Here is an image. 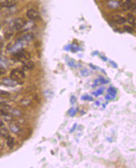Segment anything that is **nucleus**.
I'll return each instance as SVG.
<instances>
[{
	"instance_id": "f257e3e1",
	"label": "nucleus",
	"mask_w": 136,
	"mask_h": 168,
	"mask_svg": "<svg viewBox=\"0 0 136 168\" xmlns=\"http://www.w3.org/2000/svg\"><path fill=\"white\" fill-rule=\"evenodd\" d=\"M119 3V6H120L124 11L132 10L135 11L136 8L135 0H122Z\"/></svg>"
},
{
	"instance_id": "f03ea898",
	"label": "nucleus",
	"mask_w": 136,
	"mask_h": 168,
	"mask_svg": "<svg viewBox=\"0 0 136 168\" xmlns=\"http://www.w3.org/2000/svg\"><path fill=\"white\" fill-rule=\"evenodd\" d=\"M25 74L24 72L22 71V70H20L18 69H14L13 70H12L10 73L11 79L16 81L22 80L23 79L25 78Z\"/></svg>"
},
{
	"instance_id": "7ed1b4c3",
	"label": "nucleus",
	"mask_w": 136,
	"mask_h": 168,
	"mask_svg": "<svg viewBox=\"0 0 136 168\" xmlns=\"http://www.w3.org/2000/svg\"><path fill=\"white\" fill-rule=\"evenodd\" d=\"M23 43L20 41V40H18L16 42H15V43L13 45V46L10 49V51L11 52V53H13V54L18 52H19L20 50H21L22 49H23Z\"/></svg>"
},
{
	"instance_id": "20e7f679",
	"label": "nucleus",
	"mask_w": 136,
	"mask_h": 168,
	"mask_svg": "<svg viewBox=\"0 0 136 168\" xmlns=\"http://www.w3.org/2000/svg\"><path fill=\"white\" fill-rule=\"evenodd\" d=\"M26 21L23 19L22 18H17L16 20H15L14 22V29L17 30H20L24 28L25 24H26Z\"/></svg>"
},
{
	"instance_id": "39448f33",
	"label": "nucleus",
	"mask_w": 136,
	"mask_h": 168,
	"mask_svg": "<svg viewBox=\"0 0 136 168\" xmlns=\"http://www.w3.org/2000/svg\"><path fill=\"white\" fill-rule=\"evenodd\" d=\"M26 16L31 20H35L38 19L40 15H39L38 11L33 10V9H30L27 11Z\"/></svg>"
},
{
	"instance_id": "423d86ee",
	"label": "nucleus",
	"mask_w": 136,
	"mask_h": 168,
	"mask_svg": "<svg viewBox=\"0 0 136 168\" xmlns=\"http://www.w3.org/2000/svg\"><path fill=\"white\" fill-rule=\"evenodd\" d=\"M2 84L5 85L7 86H10V87H14L16 86L18 84V82L16 81H14L12 79L9 78H3L2 80Z\"/></svg>"
},
{
	"instance_id": "0eeeda50",
	"label": "nucleus",
	"mask_w": 136,
	"mask_h": 168,
	"mask_svg": "<svg viewBox=\"0 0 136 168\" xmlns=\"http://www.w3.org/2000/svg\"><path fill=\"white\" fill-rule=\"evenodd\" d=\"M33 39H34V36H33L32 33H27V34L24 35L23 37H22L20 38V41H22L23 44H25L32 41Z\"/></svg>"
},
{
	"instance_id": "6e6552de",
	"label": "nucleus",
	"mask_w": 136,
	"mask_h": 168,
	"mask_svg": "<svg viewBox=\"0 0 136 168\" xmlns=\"http://www.w3.org/2000/svg\"><path fill=\"white\" fill-rule=\"evenodd\" d=\"M112 21L117 24H123L126 22L125 18H124L120 15H114L112 17Z\"/></svg>"
},
{
	"instance_id": "1a4fd4ad",
	"label": "nucleus",
	"mask_w": 136,
	"mask_h": 168,
	"mask_svg": "<svg viewBox=\"0 0 136 168\" xmlns=\"http://www.w3.org/2000/svg\"><path fill=\"white\" fill-rule=\"evenodd\" d=\"M16 0H5L2 4L3 7H7V8H11L16 5Z\"/></svg>"
},
{
	"instance_id": "9d476101",
	"label": "nucleus",
	"mask_w": 136,
	"mask_h": 168,
	"mask_svg": "<svg viewBox=\"0 0 136 168\" xmlns=\"http://www.w3.org/2000/svg\"><path fill=\"white\" fill-rule=\"evenodd\" d=\"M22 63L23 64L24 67H25L26 69H33L35 67V63L33 62V61L30 60V59L24 61Z\"/></svg>"
},
{
	"instance_id": "9b49d317",
	"label": "nucleus",
	"mask_w": 136,
	"mask_h": 168,
	"mask_svg": "<svg viewBox=\"0 0 136 168\" xmlns=\"http://www.w3.org/2000/svg\"><path fill=\"white\" fill-rule=\"evenodd\" d=\"M8 60L7 58L2 56H0V67L5 69L6 68H8Z\"/></svg>"
},
{
	"instance_id": "f8f14e48",
	"label": "nucleus",
	"mask_w": 136,
	"mask_h": 168,
	"mask_svg": "<svg viewBox=\"0 0 136 168\" xmlns=\"http://www.w3.org/2000/svg\"><path fill=\"white\" fill-rule=\"evenodd\" d=\"M7 145L10 149H13L14 145V139L13 137L9 136L7 138Z\"/></svg>"
},
{
	"instance_id": "ddd939ff",
	"label": "nucleus",
	"mask_w": 136,
	"mask_h": 168,
	"mask_svg": "<svg viewBox=\"0 0 136 168\" xmlns=\"http://www.w3.org/2000/svg\"><path fill=\"white\" fill-rule=\"evenodd\" d=\"M0 135L6 139H7L9 136H10V133H9V131L7 128H3V129L0 130Z\"/></svg>"
},
{
	"instance_id": "4468645a",
	"label": "nucleus",
	"mask_w": 136,
	"mask_h": 168,
	"mask_svg": "<svg viewBox=\"0 0 136 168\" xmlns=\"http://www.w3.org/2000/svg\"><path fill=\"white\" fill-rule=\"evenodd\" d=\"M10 130H11V132L14 133H19L20 131V127L18 126V125H15L14 124H10Z\"/></svg>"
},
{
	"instance_id": "2eb2a0df",
	"label": "nucleus",
	"mask_w": 136,
	"mask_h": 168,
	"mask_svg": "<svg viewBox=\"0 0 136 168\" xmlns=\"http://www.w3.org/2000/svg\"><path fill=\"white\" fill-rule=\"evenodd\" d=\"M128 17V22L130 24H131L132 25L135 26V17L132 14L129 13L127 15Z\"/></svg>"
},
{
	"instance_id": "dca6fc26",
	"label": "nucleus",
	"mask_w": 136,
	"mask_h": 168,
	"mask_svg": "<svg viewBox=\"0 0 136 168\" xmlns=\"http://www.w3.org/2000/svg\"><path fill=\"white\" fill-rule=\"evenodd\" d=\"M108 5L110 7L113 8H116L119 7V3L116 1H114V0H110V1H108Z\"/></svg>"
},
{
	"instance_id": "f3484780",
	"label": "nucleus",
	"mask_w": 136,
	"mask_h": 168,
	"mask_svg": "<svg viewBox=\"0 0 136 168\" xmlns=\"http://www.w3.org/2000/svg\"><path fill=\"white\" fill-rule=\"evenodd\" d=\"M30 103H31V101H30V99L27 98H23L20 101V103L22 104L23 106H28Z\"/></svg>"
},
{
	"instance_id": "a211bd4d",
	"label": "nucleus",
	"mask_w": 136,
	"mask_h": 168,
	"mask_svg": "<svg viewBox=\"0 0 136 168\" xmlns=\"http://www.w3.org/2000/svg\"><path fill=\"white\" fill-rule=\"evenodd\" d=\"M11 112V114L15 116V117H20V116L22 115V112L18 109H13Z\"/></svg>"
},
{
	"instance_id": "6ab92c4d",
	"label": "nucleus",
	"mask_w": 136,
	"mask_h": 168,
	"mask_svg": "<svg viewBox=\"0 0 136 168\" xmlns=\"http://www.w3.org/2000/svg\"><path fill=\"white\" fill-rule=\"evenodd\" d=\"M13 34V31H12L11 30L9 29V30H7V31H6V32L5 33V37L7 39H9L11 37H12Z\"/></svg>"
},
{
	"instance_id": "aec40b11",
	"label": "nucleus",
	"mask_w": 136,
	"mask_h": 168,
	"mask_svg": "<svg viewBox=\"0 0 136 168\" xmlns=\"http://www.w3.org/2000/svg\"><path fill=\"white\" fill-rule=\"evenodd\" d=\"M107 91H108V93L110 94V95L116 97V94L117 93V91H116V89H115V88H114L112 87H110L108 89Z\"/></svg>"
},
{
	"instance_id": "412c9836",
	"label": "nucleus",
	"mask_w": 136,
	"mask_h": 168,
	"mask_svg": "<svg viewBox=\"0 0 136 168\" xmlns=\"http://www.w3.org/2000/svg\"><path fill=\"white\" fill-rule=\"evenodd\" d=\"M124 29L125 31H126L127 32H128V33H132L133 30H134L132 27H130V26H127V25L124 26Z\"/></svg>"
},
{
	"instance_id": "4be33fe9",
	"label": "nucleus",
	"mask_w": 136,
	"mask_h": 168,
	"mask_svg": "<svg viewBox=\"0 0 136 168\" xmlns=\"http://www.w3.org/2000/svg\"><path fill=\"white\" fill-rule=\"evenodd\" d=\"M33 25H34V23H33V22H28V23H26L25 25V28H26V29L28 30L30 29H32V27H33Z\"/></svg>"
},
{
	"instance_id": "5701e85b",
	"label": "nucleus",
	"mask_w": 136,
	"mask_h": 168,
	"mask_svg": "<svg viewBox=\"0 0 136 168\" xmlns=\"http://www.w3.org/2000/svg\"><path fill=\"white\" fill-rule=\"evenodd\" d=\"M76 113H77V110H75L74 108H71L70 110L68 111V114L71 116V117H73V116H74Z\"/></svg>"
},
{
	"instance_id": "b1692460",
	"label": "nucleus",
	"mask_w": 136,
	"mask_h": 168,
	"mask_svg": "<svg viewBox=\"0 0 136 168\" xmlns=\"http://www.w3.org/2000/svg\"><path fill=\"white\" fill-rule=\"evenodd\" d=\"M0 95H2V96H10V93L7 92V91H3V90H0Z\"/></svg>"
},
{
	"instance_id": "393cba45",
	"label": "nucleus",
	"mask_w": 136,
	"mask_h": 168,
	"mask_svg": "<svg viewBox=\"0 0 136 168\" xmlns=\"http://www.w3.org/2000/svg\"><path fill=\"white\" fill-rule=\"evenodd\" d=\"M0 114H1L2 115H3L4 117H5V116H7V115H9V114H8V112H7V110H3V109L0 110Z\"/></svg>"
},
{
	"instance_id": "a878e982",
	"label": "nucleus",
	"mask_w": 136,
	"mask_h": 168,
	"mask_svg": "<svg viewBox=\"0 0 136 168\" xmlns=\"http://www.w3.org/2000/svg\"><path fill=\"white\" fill-rule=\"evenodd\" d=\"M81 100H89V101H92L93 100V98L92 97H90V96H82L81 97Z\"/></svg>"
},
{
	"instance_id": "bb28decb",
	"label": "nucleus",
	"mask_w": 136,
	"mask_h": 168,
	"mask_svg": "<svg viewBox=\"0 0 136 168\" xmlns=\"http://www.w3.org/2000/svg\"><path fill=\"white\" fill-rule=\"evenodd\" d=\"M102 89L99 90L98 91H97L96 92H94V93H93L96 96H98L99 95H100V94H101L103 93V91H102Z\"/></svg>"
},
{
	"instance_id": "cd10ccee",
	"label": "nucleus",
	"mask_w": 136,
	"mask_h": 168,
	"mask_svg": "<svg viewBox=\"0 0 136 168\" xmlns=\"http://www.w3.org/2000/svg\"><path fill=\"white\" fill-rule=\"evenodd\" d=\"M77 101V98L76 97H75L74 96H72L70 98V103L72 104H74L75 102H76Z\"/></svg>"
},
{
	"instance_id": "c85d7f7f",
	"label": "nucleus",
	"mask_w": 136,
	"mask_h": 168,
	"mask_svg": "<svg viewBox=\"0 0 136 168\" xmlns=\"http://www.w3.org/2000/svg\"><path fill=\"white\" fill-rule=\"evenodd\" d=\"M6 73V69L0 67V75H3Z\"/></svg>"
},
{
	"instance_id": "c756f323",
	"label": "nucleus",
	"mask_w": 136,
	"mask_h": 168,
	"mask_svg": "<svg viewBox=\"0 0 136 168\" xmlns=\"http://www.w3.org/2000/svg\"><path fill=\"white\" fill-rule=\"evenodd\" d=\"M81 74H82L83 76H88L89 72H88V71H87V70H84V71H81Z\"/></svg>"
},
{
	"instance_id": "7c9ffc66",
	"label": "nucleus",
	"mask_w": 136,
	"mask_h": 168,
	"mask_svg": "<svg viewBox=\"0 0 136 168\" xmlns=\"http://www.w3.org/2000/svg\"><path fill=\"white\" fill-rule=\"evenodd\" d=\"M105 98L107 99V100H113L115 98V97L109 94V95H107L106 96H105Z\"/></svg>"
},
{
	"instance_id": "2f4dec72",
	"label": "nucleus",
	"mask_w": 136,
	"mask_h": 168,
	"mask_svg": "<svg viewBox=\"0 0 136 168\" xmlns=\"http://www.w3.org/2000/svg\"><path fill=\"white\" fill-rule=\"evenodd\" d=\"M68 64L71 67H74L75 66V63H74V61L73 60H71L70 62H68Z\"/></svg>"
},
{
	"instance_id": "473e14b6",
	"label": "nucleus",
	"mask_w": 136,
	"mask_h": 168,
	"mask_svg": "<svg viewBox=\"0 0 136 168\" xmlns=\"http://www.w3.org/2000/svg\"><path fill=\"white\" fill-rule=\"evenodd\" d=\"M100 79H101V82H102V83H107L108 82V81L107 80H105V79L103 78H100Z\"/></svg>"
},
{
	"instance_id": "72a5a7b5",
	"label": "nucleus",
	"mask_w": 136,
	"mask_h": 168,
	"mask_svg": "<svg viewBox=\"0 0 136 168\" xmlns=\"http://www.w3.org/2000/svg\"><path fill=\"white\" fill-rule=\"evenodd\" d=\"M76 127H77V124H75L73 126V128H72V129L70 130V133H72V132H74V131L75 130V129H76Z\"/></svg>"
},
{
	"instance_id": "f704fd0d",
	"label": "nucleus",
	"mask_w": 136,
	"mask_h": 168,
	"mask_svg": "<svg viewBox=\"0 0 136 168\" xmlns=\"http://www.w3.org/2000/svg\"><path fill=\"white\" fill-rule=\"evenodd\" d=\"M110 63L112 64H113V65H114V68H117V65L114 62H113V61H112H112H110Z\"/></svg>"
},
{
	"instance_id": "c9c22d12",
	"label": "nucleus",
	"mask_w": 136,
	"mask_h": 168,
	"mask_svg": "<svg viewBox=\"0 0 136 168\" xmlns=\"http://www.w3.org/2000/svg\"><path fill=\"white\" fill-rule=\"evenodd\" d=\"M90 67H91V68H93V69H97V68H96V67H95L94 66H93V65H92V64H90Z\"/></svg>"
},
{
	"instance_id": "e433bc0d",
	"label": "nucleus",
	"mask_w": 136,
	"mask_h": 168,
	"mask_svg": "<svg viewBox=\"0 0 136 168\" xmlns=\"http://www.w3.org/2000/svg\"><path fill=\"white\" fill-rule=\"evenodd\" d=\"M3 125H4L3 122V121L1 120V119H0V127H2Z\"/></svg>"
},
{
	"instance_id": "4c0bfd02",
	"label": "nucleus",
	"mask_w": 136,
	"mask_h": 168,
	"mask_svg": "<svg viewBox=\"0 0 136 168\" xmlns=\"http://www.w3.org/2000/svg\"><path fill=\"white\" fill-rule=\"evenodd\" d=\"M96 104H97H97H98V105H100V103L99 102H96Z\"/></svg>"
},
{
	"instance_id": "58836bf2",
	"label": "nucleus",
	"mask_w": 136,
	"mask_h": 168,
	"mask_svg": "<svg viewBox=\"0 0 136 168\" xmlns=\"http://www.w3.org/2000/svg\"><path fill=\"white\" fill-rule=\"evenodd\" d=\"M0 54H1V51H0Z\"/></svg>"
}]
</instances>
